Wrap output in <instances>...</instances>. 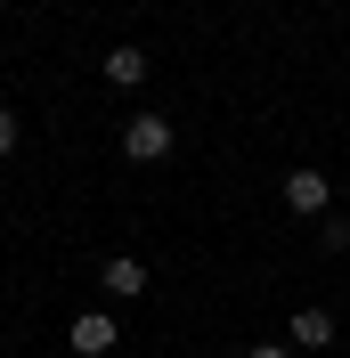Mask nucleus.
Instances as JSON below:
<instances>
[{
    "mask_svg": "<svg viewBox=\"0 0 350 358\" xmlns=\"http://www.w3.org/2000/svg\"><path fill=\"white\" fill-rule=\"evenodd\" d=\"M66 342H74L82 358H106L114 342H122V326H114L106 310H82V317H74V334H66Z\"/></svg>",
    "mask_w": 350,
    "mask_h": 358,
    "instance_id": "obj_3",
    "label": "nucleus"
},
{
    "mask_svg": "<svg viewBox=\"0 0 350 358\" xmlns=\"http://www.w3.org/2000/svg\"><path fill=\"white\" fill-rule=\"evenodd\" d=\"M17 138H24V131H17V114H8V106H0V163H8V155H17Z\"/></svg>",
    "mask_w": 350,
    "mask_h": 358,
    "instance_id": "obj_7",
    "label": "nucleus"
},
{
    "mask_svg": "<svg viewBox=\"0 0 350 358\" xmlns=\"http://www.w3.org/2000/svg\"><path fill=\"white\" fill-rule=\"evenodd\" d=\"M106 82L114 90H139V82H147V49H114V57H106Z\"/></svg>",
    "mask_w": 350,
    "mask_h": 358,
    "instance_id": "obj_6",
    "label": "nucleus"
},
{
    "mask_svg": "<svg viewBox=\"0 0 350 358\" xmlns=\"http://www.w3.org/2000/svg\"><path fill=\"white\" fill-rule=\"evenodd\" d=\"M244 358H293V350H285V342H253Z\"/></svg>",
    "mask_w": 350,
    "mask_h": 358,
    "instance_id": "obj_8",
    "label": "nucleus"
},
{
    "mask_svg": "<svg viewBox=\"0 0 350 358\" xmlns=\"http://www.w3.org/2000/svg\"><path fill=\"white\" fill-rule=\"evenodd\" d=\"M122 155L131 163H163L172 155V122H163V114H131V122H122Z\"/></svg>",
    "mask_w": 350,
    "mask_h": 358,
    "instance_id": "obj_1",
    "label": "nucleus"
},
{
    "mask_svg": "<svg viewBox=\"0 0 350 358\" xmlns=\"http://www.w3.org/2000/svg\"><path fill=\"white\" fill-rule=\"evenodd\" d=\"M334 342V310H302L293 317V350H326Z\"/></svg>",
    "mask_w": 350,
    "mask_h": 358,
    "instance_id": "obj_5",
    "label": "nucleus"
},
{
    "mask_svg": "<svg viewBox=\"0 0 350 358\" xmlns=\"http://www.w3.org/2000/svg\"><path fill=\"white\" fill-rule=\"evenodd\" d=\"M98 285H106L114 301H139V293H155V277H147V261H131V252H114V261L98 268Z\"/></svg>",
    "mask_w": 350,
    "mask_h": 358,
    "instance_id": "obj_2",
    "label": "nucleus"
},
{
    "mask_svg": "<svg viewBox=\"0 0 350 358\" xmlns=\"http://www.w3.org/2000/svg\"><path fill=\"white\" fill-rule=\"evenodd\" d=\"M285 203H293V212H326V171L293 163V171H285Z\"/></svg>",
    "mask_w": 350,
    "mask_h": 358,
    "instance_id": "obj_4",
    "label": "nucleus"
}]
</instances>
